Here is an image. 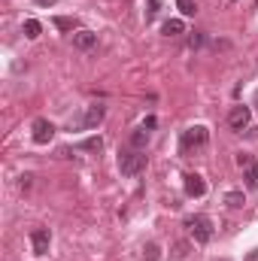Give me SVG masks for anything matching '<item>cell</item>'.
<instances>
[{
	"mask_svg": "<svg viewBox=\"0 0 258 261\" xmlns=\"http://www.w3.org/2000/svg\"><path fill=\"white\" fill-rule=\"evenodd\" d=\"M119 170L122 176H137L146 170V155L140 149H122L119 152Z\"/></svg>",
	"mask_w": 258,
	"mask_h": 261,
	"instance_id": "obj_1",
	"label": "cell"
},
{
	"mask_svg": "<svg viewBox=\"0 0 258 261\" xmlns=\"http://www.w3.org/2000/svg\"><path fill=\"white\" fill-rule=\"evenodd\" d=\"M186 228H189V234L194 237V243H200V246H203V243H210V240H213V234H216V231H213L210 216H200V213L186 219Z\"/></svg>",
	"mask_w": 258,
	"mask_h": 261,
	"instance_id": "obj_2",
	"label": "cell"
},
{
	"mask_svg": "<svg viewBox=\"0 0 258 261\" xmlns=\"http://www.w3.org/2000/svg\"><path fill=\"white\" fill-rule=\"evenodd\" d=\"M207 140H210V130L203 128V125H192V128L183 130V137H179V149H183V155H189V152H194V149H203Z\"/></svg>",
	"mask_w": 258,
	"mask_h": 261,
	"instance_id": "obj_3",
	"label": "cell"
},
{
	"mask_svg": "<svg viewBox=\"0 0 258 261\" xmlns=\"http://www.w3.org/2000/svg\"><path fill=\"white\" fill-rule=\"evenodd\" d=\"M104 116H107V110H104L100 103H94V107H88V110H85V116H82V119H73V122H70V128L91 130V128H97V125L104 122Z\"/></svg>",
	"mask_w": 258,
	"mask_h": 261,
	"instance_id": "obj_4",
	"label": "cell"
},
{
	"mask_svg": "<svg viewBox=\"0 0 258 261\" xmlns=\"http://www.w3.org/2000/svg\"><path fill=\"white\" fill-rule=\"evenodd\" d=\"M237 167L243 170V179H246V189H258V164L249 152H240L237 155Z\"/></svg>",
	"mask_w": 258,
	"mask_h": 261,
	"instance_id": "obj_5",
	"label": "cell"
},
{
	"mask_svg": "<svg viewBox=\"0 0 258 261\" xmlns=\"http://www.w3.org/2000/svg\"><path fill=\"white\" fill-rule=\"evenodd\" d=\"M31 137H34V143L46 146V143L55 137V125H52L49 119H34V125H31Z\"/></svg>",
	"mask_w": 258,
	"mask_h": 261,
	"instance_id": "obj_6",
	"label": "cell"
},
{
	"mask_svg": "<svg viewBox=\"0 0 258 261\" xmlns=\"http://www.w3.org/2000/svg\"><path fill=\"white\" fill-rule=\"evenodd\" d=\"M249 119H252V110H249V107H243V103L231 107V113H228V125H231L234 130H246Z\"/></svg>",
	"mask_w": 258,
	"mask_h": 261,
	"instance_id": "obj_7",
	"label": "cell"
},
{
	"mask_svg": "<svg viewBox=\"0 0 258 261\" xmlns=\"http://www.w3.org/2000/svg\"><path fill=\"white\" fill-rule=\"evenodd\" d=\"M31 246H34L37 255H46L49 246H52V234H49V228H34V231H31Z\"/></svg>",
	"mask_w": 258,
	"mask_h": 261,
	"instance_id": "obj_8",
	"label": "cell"
},
{
	"mask_svg": "<svg viewBox=\"0 0 258 261\" xmlns=\"http://www.w3.org/2000/svg\"><path fill=\"white\" fill-rule=\"evenodd\" d=\"M183 186H186V195H189V197H203V195H207V182H203V176H200V173H186Z\"/></svg>",
	"mask_w": 258,
	"mask_h": 261,
	"instance_id": "obj_9",
	"label": "cell"
},
{
	"mask_svg": "<svg viewBox=\"0 0 258 261\" xmlns=\"http://www.w3.org/2000/svg\"><path fill=\"white\" fill-rule=\"evenodd\" d=\"M94 46H97V34H91V31H76V34H73V49L88 52V49H94Z\"/></svg>",
	"mask_w": 258,
	"mask_h": 261,
	"instance_id": "obj_10",
	"label": "cell"
},
{
	"mask_svg": "<svg viewBox=\"0 0 258 261\" xmlns=\"http://www.w3.org/2000/svg\"><path fill=\"white\" fill-rule=\"evenodd\" d=\"M161 34H164V37H179V34H186L183 18H167V21L161 24Z\"/></svg>",
	"mask_w": 258,
	"mask_h": 261,
	"instance_id": "obj_11",
	"label": "cell"
},
{
	"mask_svg": "<svg viewBox=\"0 0 258 261\" xmlns=\"http://www.w3.org/2000/svg\"><path fill=\"white\" fill-rule=\"evenodd\" d=\"M146 146H149V130H146L143 125H140V128L134 130V134H131V149H140V152H143Z\"/></svg>",
	"mask_w": 258,
	"mask_h": 261,
	"instance_id": "obj_12",
	"label": "cell"
},
{
	"mask_svg": "<svg viewBox=\"0 0 258 261\" xmlns=\"http://www.w3.org/2000/svg\"><path fill=\"white\" fill-rule=\"evenodd\" d=\"M76 149H82V152H100L104 149V140L100 137H85V140L76 143Z\"/></svg>",
	"mask_w": 258,
	"mask_h": 261,
	"instance_id": "obj_13",
	"label": "cell"
},
{
	"mask_svg": "<svg viewBox=\"0 0 258 261\" xmlns=\"http://www.w3.org/2000/svg\"><path fill=\"white\" fill-rule=\"evenodd\" d=\"M40 34H43V24H40L37 18H28V21H24V37H28V40H37Z\"/></svg>",
	"mask_w": 258,
	"mask_h": 261,
	"instance_id": "obj_14",
	"label": "cell"
},
{
	"mask_svg": "<svg viewBox=\"0 0 258 261\" xmlns=\"http://www.w3.org/2000/svg\"><path fill=\"white\" fill-rule=\"evenodd\" d=\"M52 24H55L58 31H76V18H67V15H55Z\"/></svg>",
	"mask_w": 258,
	"mask_h": 261,
	"instance_id": "obj_15",
	"label": "cell"
},
{
	"mask_svg": "<svg viewBox=\"0 0 258 261\" xmlns=\"http://www.w3.org/2000/svg\"><path fill=\"white\" fill-rule=\"evenodd\" d=\"M161 258V246L158 243H146L143 246V261H158Z\"/></svg>",
	"mask_w": 258,
	"mask_h": 261,
	"instance_id": "obj_16",
	"label": "cell"
},
{
	"mask_svg": "<svg viewBox=\"0 0 258 261\" xmlns=\"http://www.w3.org/2000/svg\"><path fill=\"white\" fill-rule=\"evenodd\" d=\"M176 6H179V12H183L186 18H192L194 12H197V3H194V0H176Z\"/></svg>",
	"mask_w": 258,
	"mask_h": 261,
	"instance_id": "obj_17",
	"label": "cell"
},
{
	"mask_svg": "<svg viewBox=\"0 0 258 261\" xmlns=\"http://www.w3.org/2000/svg\"><path fill=\"white\" fill-rule=\"evenodd\" d=\"M225 203H228V206H234V210H237V206H243V192H228V195H225Z\"/></svg>",
	"mask_w": 258,
	"mask_h": 261,
	"instance_id": "obj_18",
	"label": "cell"
},
{
	"mask_svg": "<svg viewBox=\"0 0 258 261\" xmlns=\"http://www.w3.org/2000/svg\"><path fill=\"white\" fill-rule=\"evenodd\" d=\"M158 9H161V0H149L146 3V21H152L158 15Z\"/></svg>",
	"mask_w": 258,
	"mask_h": 261,
	"instance_id": "obj_19",
	"label": "cell"
},
{
	"mask_svg": "<svg viewBox=\"0 0 258 261\" xmlns=\"http://www.w3.org/2000/svg\"><path fill=\"white\" fill-rule=\"evenodd\" d=\"M189 46H192V49H200V46H203V34H192V37H189Z\"/></svg>",
	"mask_w": 258,
	"mask_h": 261,
	"instance_id": "obj_20",
	"label": "cell"
},
{
	"mask_svg": "<svg viewBox=\"0 0 258 261\" xmlns=\"http://www.w3.org/2000/svg\"><path fill=\"white\" fill-rule=\"evenodd\" d=\"M155 125H158V119H155V116H146V122H143V128H146V130H152Z\"/></svg>",
	"mask_w": 258,
	"mask_h": 261,
	"instance_id": "obj_21",
	"label": "cell"
},
{
	"mask_svg": "<svg viewBox=\"0 0 258 261\" xmlns=\"http://www.w3.org/2000/svg\"><path fill=\"white\" fill-rule=\"evenodd\" d=\"M186 249H189L186 243H176V258H186Z\"/></svg>",
	"mask_w": 258,
	"mask_h": 261,
	"instance_id": "obj_22",
	"label": "cell"
},
{
	"mask_svg": "<svg viewBox=\"0 0 258 261\" xmlns=\"http://www.w3.org/2000/svg\"><path fill=\"white\" fill-rule=\"evenodd\" d=\"M34 3H37V6H46V9H49V6H55L58 0H34Z\"/></svg>",
	"mask_w": 258,
	"mask_h": 261,
	"instance_id": "obj_23",
	"label": "cell"
},
{
	"mask_svg": "<svg viewBox=\"0 0 258 261\" xmlns=\"http://www.w3.org/2000/svg\"><path fill=\"white\" fill-rule=\"evenodd\" d=\"M252 107H255V113H258V91H255V103H252Z\"/></svg>",
	"mask_w": 258,
	"mask_h": 261,
	"instance_id": "obj_24",
	"label": "cell"
}]
</instances>
